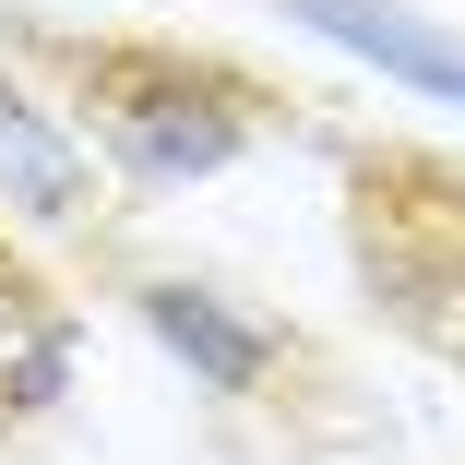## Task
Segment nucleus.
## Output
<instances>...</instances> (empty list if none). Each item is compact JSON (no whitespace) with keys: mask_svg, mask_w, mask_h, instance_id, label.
Listing matches in <instances>:
<instances>
[{"mask_svg":"<svg viewBox=\"0 0 465 465\" xmlns=\"http://www.w3.org/2000/svg\"><path fill=\"white\" fill-rule=\"evenodd\" d=\"M25 48H48L72 132L96 143V167L120 192H203L251 155V132L274 120L262 84H239L215 48H167V36H48L25 25Z\"/></svg>","mask_w":465,"mask_h":465,"instance_id":"1","label":"nucleus"},{"mask_svg":"<svg viewBox=\"0 0 465 465\" xmlns=\"http://www.w3.org/2000/svg\"><path fill=\"white\" fill-rule=\"evenodd\" d=\"M120 299H132L143 346H155L192 394H215V406H299V394H311V346L274 322V311H251L239 287H215V274L155 262V274H132Z\"/></svg>","mask_w":465,"mask_h":465,"instance_id":"2","label":"nucleus"},{"mask_svg":"<svg viewBox=\"0 0 465 465\" xmlns=\"http://www.w3.org/2000/svg\"><path fill=\"white\" fill-rule=\"evenodd\" d=\"M72 334L48 322V334H25V358L0 370V418H36V406H60V382H72V358H60Z\"/></svg>","mask_w":465,"mask_h":465,"instance_id":"5","label":"nucleus"},{"mask_svg":"<svg viewBox=\"0 0 465 465\" xmlns=\"http://www.w3.org/2000/svg\"><path fill=\"white\" fill-rule=\"evenodd\" d=\"M96 143L72 132V108L48 96L36 72L0 60V215H25L36 239H108V192H96Z\"/></svg>","mask_w":465,"mask_h":465,"instance_id":"3","label":"nucleus"},{"mask_svg":"<svg viewBox=\"0 0 465 465\" xmlns=\"http://www.w3.org/2000/svg\"><path fill=\"white\" fill-rule=\"evenodd\" d=\"M299 36H322L334 60H358V72H382L394 96H418V108H465V25H441V13H418V0H274Z\"/></svg>","mask_w":465,"mask_h":465,"instance_id":"4","label":"nucleus"}]
</instances>
